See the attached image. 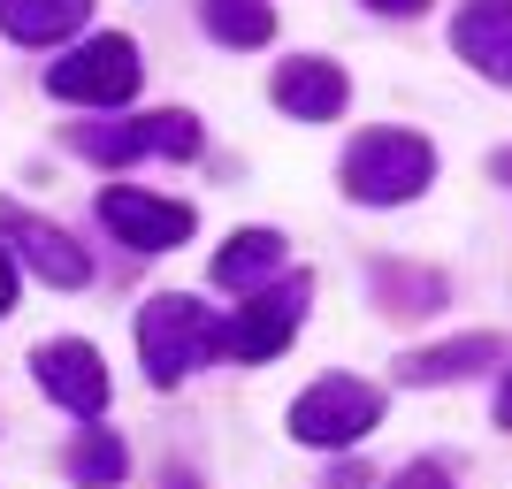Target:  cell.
I'll use <instances>...</instances> for the list:
<instances>
[{
	"instance_id": "1",
	"label": "cell",
	"mask_w": 512,
	"mask_h": 489,
	"mask_svg": "<svg viewBox=\"0 0 512 489\" xmlns=\"http://www.w3.org/2000/svg\"><path fill=\"white\" fill-rule=\"evenodd\" d=\"M214 352H222V321H214V306H199V298H184V291L146 298V314H138V360H146V375L161 390L184 383L192 367H207Z\"/></svg>"
},
{
	"instance_id": "2",
	"label": "cell",
	"mask_w": 512,
	"mask_h": 489,
	"mask_svg": "<svg viewBox=\"0 0 512 489\" xmlns=\"http://www.w3.org/2000/svg\"><path fill=\"white\" fill-rule=\"evenodd\" d=\"M428 176H436V146L413 138V130H367L344 153V192L360 207H398V199H421Z\"/></svg>"
},
{
	"instance_id": "3",
	"label": "cell",
	"mask_w": 512,
	"mask_h": 489,
	"mask_svg": "<svg viewBox=\"0 0 512 489\" xmlns=\"http://www.w3.org/2000/svg\"><path fill=\"white\" fill-rule=\"evenodd\" d=\"M138 77H146L138 46L107 31V39H85L77 54H62V62L46 69V92H54V100H77V107H123L130 92H138Z\"/></svg>"
},
{
	"instance_id": "4",
	"label": "cell",
	"mask_w": 512,
	"mask_h": 489,
	"mask_svg": "<svg viewBox=\"0 0 512 489\" xmlns=\"http://www.w3.org/2000/svg\"><path fill=\"white\" fill-rule=\"evenodd\" d=\"M375 421H383V390H375V383H352V375H329V383H314L299 405H291V436L314 444V451L360 444Z\"/></svg>"
},
{
	"instance_id": "5",
	"label": "cell",
	"mask_w": 512,
	"mask_h": 489,
	"mask_svg": "<svg viewBox=\"0 0 512 489\" xmlns=\"http://www.w3.org/2000/svg\"><path fill=\"white\" fill-rule=\"evenodd\" d=\"M69 146L85 153V161H146V153H161V161H192L199 153V123L192 115H130V123H77L69 130Z\"/></svg>"
},
{
	"instance_id": "6",
	"label": "cell",
	"mask_w": 512,
	"mask_h": 489,
	"mask_svg": "<svg viewBox=\"0 0 512 489\" xmlns=\"http://www.w3.org/2000/svg\"><path fill=\"white\" fill-rule=\"evenodd\" d=\"M306 291H314L306 276H283V283H268V291H253L222 321V352H230V360H276L306 321Z\"/></svg>"
},
{
	"instance_id": "7",
	"label": "cell",
	"mask_w": 512,
	"mask_h": 489,
	"mask_svg": "<svg viewBox=\"0 0 512 489\" xmlns=\"http://www.w3.org/2000/svg\"><path fill=\"white\" fill-rule=\"evenodd\" d=\"M100 222L123 237L130 253H169V245H184V237L199 230V214L184 207V199H153V192H138V184H107Z\"/></svg>"
},
{
	"instance_id": "8",
	"label": "cell",
	"mask_w": 512,
	"mask_h": 489,
	"mask_svg": "<svg viewBox=\"0 0 512 489\" xmlns=\"http://www.w3.org/2000/svg\"><path fill=\"white\" fill-rule=\"evenodd\" d=\"M0 237L16 245L31 268H39L46 283H62V291H77V283H92V260H85V245L69 230H54V222H39L31 207H16V199H0Z\"/></svg>"
},
{
	"instance_id": "9",
	"label": "cell",
	"mask_w": 512,
	"mask_h": 489,
	"mask_svg": "<svg viewBox=\"0 0 512 489\" xmlns=\"http://www.w3.org/2000/svg\"><path fill=\"white\" fill-rule=\"evenodd\" d=\"M31 367H39V390L54 405H69V413H100L107 405V367H100V352L92 344H77V337H62V344H39L31 352Z\"/></svg>"
},
{
	"instance_id": "10",
	"label": "cell",
	"mask_w": 512,
	"mask_h": 489,
	"mask_svg": "<svg viewBox=\"0 0 512 489\" xmlns=\"http://www.w3.org/2000/svg\"><path fill=\"white\" fill-rule=\"evenodd\" d=\"M352 85H344L337 62H321V54H299V62L276 69V107L283 115H299V123H337Z\"/></svg>"
},
{
	"instance_id": "11",
	"label": "cell",
	"mask_w": 512,
	"mask_h": 489,
	"mask_svg": "<svg viewBox=\"0 0 512 489\" xmlns=\"http://www.w3.org/2000/svg\"><path fill=\"white\" fill-rule=\"evenodd\" d=\"M451 46H459L490 85H512V0H467L459 23H451Z\"/></svg>"
},
{
	"instance_id": "12",
	"label": "cell",
	"mask_w": 512,
	"mask_h": 489,
	"mask_svg": "<svg viewBox=\"0 0 512 489\" xmlns=\"http://www.w3.org/2000/svg\"><path fill=\"white\" fill-rule=\"evenodd\" d=\"M85 8L92 0H0V31L16 46H54L85 23Z\"/></svg>"
},
{
	"instance_id": "13",
	"label": "cell",
	"mask_w": 512,
	"mask_h": 489,
	"mask_svg": "<svg viewBox=\"0 0 512 489\" xmlns=\"http://www.w3.org/2000/svg\"><path fill=\"white\" fill-rule=\"evenodd\" d=\"M283 268V237L276 230H237L222 253H214V283L222 291H253V283H268Z\"/></svg>"
},
{
	"instance_id": "14",
	"label": "cell",
	"mask_w": 512,
	"mask_h": 489,
	"mask_svg": "<svg viewBox=\"0 0 512 489\" xmlns=\"http://www.w3.org/2000/svg\"><path fill=\"white\" fill-rule=\"evenodd\" d=\"M199 16L222 46H268L276 39V8L268 0H199Z\"/></svg>"
},
{
	"instance_id": "15",
	"label": "cell",
	"mask_w": 512,
	"mask_h": 489,
	"mask_svg": "<svg viewBox=\"0 0 512 489\" xmlns=\"http://www.w3.org/2000/svg\"><path fill=\"white\" fill-rule=\"evenodd\" d=\"M69 474H77V489H115L130 474V451L115 428H85L77 436V451H69Z\"/></svg>"
},
{
	"instance_id": "16",
	"label": "cell",
	"mask_w": 512,
	"mask_h": 489,
	"mask_svg": "<svg viewBox=\"0 0 512 489\" xmlns=\"http://www.w3.org/2000/svg\"><path fill=\"white\" fill-rule=\"evenodd\" d=\"M497 352H505L497 337H459V344H436V352H413L398 375H406V383H451V375H467V367L497 360Z\"/></svg>"
},
{
	"instance_id": "17",
	"label": "cell",
	"mask_w": 512,
	"mask_h": 489,
	"mask_svg": "<svg viewBox=\"0 0 512 489\" xmlns=\"http://www.w3.org/2000/svg\"><path fill=\"white\" fill-rule=\"evenodd\" d=\"M390 489H451V482H444V474H436V467H406V474H398V482H390Z\"/></svg>"
},
{
	"instance_id": "18",
	"label": "cell",
	"mask_w": 512,
	"mask_h": 489,
	"mask_svg": "<svg viewBox=\"0 0 512 489\" xmlns=\"http://www.w3.org/2000/svg\"><path fill=\"white\" fill-rule=\"evenodd\" d=\"M0 314H16V260L0 253Z\"/></svg>"
},
{
	"instance_id": "19",
	"label": "cell",
	"mask_w": 512,
	"mask_h": 489,
	"mask_svg": "<svg viewBox=\"0 0 512 489\" xmlns=\"http://www.w3.org/2000/svg\"><path fill=\"white\" fill-rule=\"evenodd\" d=\"M367 8H375V16H421L428 0H367Z\"/></svg>"
},
{
	"instance_id": "20",
	"label": "cell",
	"mask_w": 512,
	"mask_h": 489,
	"mask_svg": "<svg viewBox=\"0 0 512 489\" xmlns=\"http://www.w3.org/2000/svg\"><path fill=\"white\" fill-rule=\"evenodd\" d=\"M497 428H512V375H505V390H497Z\"/></svg>"
}]
</instances>
